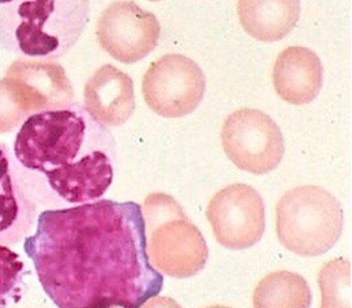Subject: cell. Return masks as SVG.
I'll return each mask as SVG.
<instances>
[{"label":"cell","instance_id":"obj_10","mask_svg":"<svg viewBox=\"0 0 352 308\" xmlns=\"http://www.w3.org/2000/svg\"><path fill=\"white\" fill-rule=\"evenodd\" d=\"M36 217L28 179L18 168L10 148L0 142V245L19 242Z\"/></svg>","mask_w":352,"mask_h":308},{"label":"cell","instance_id":"obj_12","mask_svg":"<svg viewBox=\"0 0 352 308\" xmlns=\"http://www.w3.org/2000/svg\"><path fill=\"white\" fill-rule=\"evenodd\" d=\"M322 62L309 48L287 47L274 63V88L279 98L290 104L312 102L322 88Z\"/></svg>","mask_w":352,"mask_h":308},{"label":"cell","instance_id":"obj_8","mask_svg":"<svg viewBox=\"0 0 352 308\" xmlns=\"http://www.w3.org/2000/svg\"><path fill=\"white\" fill-rule=\"evenodd\" d=\"M206 219L221 246L232 250L248 249L264 234V201L252 186L234 183L212 197L206 208Z\"/></svg>","mask_w":352,"mask_h":308},{"label":"cell","instance_id":"obj_3","mask_svg":"<svg viewBox=\"0 0 352 308\" xmlns=\"http://www.w3.org/2000/svg\"><path fill=\"white\" fill-rule=\"evenodd\" d=\"M89 18V0H0V45L29 59L63 56Z\"/></svg>","mask_w":352,"mask_h":308},{"label":"cell","instance_id":"obj_5","mask_svg":"<svg viewBox=\"0 0 352 308\" xmlns=\"http://www.w3.org/2000/svg\"><path fill=\"white\" fill-rule=\"evenodd\" d=\"M344 228L340 201L319 186L287 190L276 204V235L290 252L316 257L330 250Z\"/></svg>","mask_w":352,"mask_h":308},{"label":"cell","instance_id":"obj_15","mask_svg":"<svg viewBox=\"0 0 352 308\" xmlns=\"http://www.w3.org/2000/svg\"><path fill=\"white\" fill-rule=\"evenodd\" d=\"M322 294L320 308H351V264L346 258H333L323 264L318 275Z\"/></svg>","mask_w":352,"mask_h":308},{"label":"cell","instance_id":"obj_17","mask_svg":"<svg viewBox=\"0 0 352 308\" xmlns=\"http://www.w3.org/2000/svg\"><path fill=\"white\" fill-rule=\"evenodd\" d=\"M140 308H182V307L170 297L155 296L147 300Z\"/></svg>","mask_w":352,"mask_h":308},{"label":"cell","instance_id":"obj_9","mask_svg":"<svg viewBox=\"0 0 352 308\" xmlns=\"http://www.w3.org/2000/svg\"><path fill=\"white\" fill-rule=\"evenodd\" d=\"M160 33L157 16L132 0L111 3L96 21V37L102 48L126 65L147 56L157 47Z\"/></svg>","mask_w":352,"mask_h":308},{"label":"cell","instance_id":"obj_19","mask_svg":"<svg viewBox=\"0 0 352 308\" xmlns=\"http://www.w3.org/2000/svg\"><path fill=\"white\" fill-rule=\"evenodd\" d=\"M150 1H160V0H150Z\"/></svg>","mask_w":352,"mask_h":308},{"label":"cell","instance_id":"obj_6","mask_svg":"<svg viewBox=\"0 0 352 308\" xmlns=\"http://www.w3.org/2000/svg\"><path fill=\"white\" fill-rule=\"evenodd\" d=\"M221 144L239 169L264 175L274 170L285 154V142L276 122L264 111L243 107L231 113L221 128Z\"/></svg>","mask_w":352,"mask_h":308},{"label":"cell","instance_id":"obj_11","mask_svg":"<svg viewBox=\"0 0 352 308\" xmlns=\"http://www.w3.org/2000/svg\"><path fill=\"white\" fill-rule=\"evenodd\" d=\"M84 109L103 125H122L135 110L132 78L113 65L100 66L85 82Z\"/></svg>","mask_w":352,"mask_h":308},{"label":"cell","instance_id":"obj_16","mask_svg":"<svg viewBox=\"0 0 352 308\" xmlns=\"http://www.w3.org/2000/svg\"><path fill=\"white\" fill-rule=\"evenodd\" d=\"M25 264L8 246L0 245V308H11L23 292Z\"/></svg>","mask_w":352,"mask_h":308},{"label":"cell","instance_id":"obj_20","mask_svg":"<svg viewBox=\"0 0 352 308\" xmlns=\"http://www.w3.org/2000/svg\"><path fill=\"white\" fill-rule=\"evenodd\" d=\"M113 308H118V307H113Z\"/></svg>","mask_w":352,"mask_h":308},{"label":"cell","instance_id":"obj_13","mask_svg":"<svg viewBox=\"0 0 352 308\" xmlns=\"http://www.w3.org/2000/svg\"><path fill=\"white\" fill-rule=\"evenodd\" d=\"M236 12L249 36L272 43L294 29L300 18V0H238Z\"/></svg>","mask_w":352,"mask_h":308},{"label":"cell","instance_id":"obj_7","mask_svg":"<svg viewBox=\"0 0 352 308\" xmlns=\"http://www.w3.org/2000/svg\"><path fill=\"white\" fill-rule=\"evenodd\" d=\"M205 85V74L192 59L180 54H166L148 66L142 92L154 113L177 118L198 107Z\"/></svg>","mask_w":352,"mask_h":308},{"label":"cell","instance_id":"obj_18","mask_svg":"<svg viewBox=\"0 0 352 308\" xmlns=\"http://www.w3.org/2000/svg\"><path fill=\"white\" fill-rule=\"evenodd\" d=\"M205 308H231V307H227V305H209V307H205Z\"/></svg>","mask_w":352,"mask_h":308},{"label":"cell","instance_id":"obj_4","mask_svg":"<svg viewBox=\"0 0 352 308\" xmlns=\"http://www.w3.org/2000/svg\"><path fill=\"white\" fill-rule=\"evenodd\" d=\"M142 213L147 256L155 270L183 279L197 275L205 267L209 256L206 241L173 197L148 194Z\"/></svg>","mask_w":352,"mask_h":308},{"label":"cell","instance_id":"obj_2","mask_svg":"<svg viewBox=\"0 0 352 308\" xmlns=\"http://www.w3.org/2000/svg\"><path fill=\"white\" fill-rule=\"evenodd\" d=\"M12 154L40 173L70 204L99 199L114 176L116 144L109 129L78 103L37 110L21 124Z\"/></svg>","mask_w":352,"mask_h":308},{"label":"cell","instance_id":"obj_1","mask_svg":"<svg viewBox=\"0 0 352 308\" xmlns=\"http://www.w3.org/2000/svg\"><path fill=\"white\" fill-rule=\"evenodd\" d=\"M23 250L58 308H140L164 286L147 256L142 206L132 201L43 210Z\"/></svg>","mask_w":352,"mask_h":308},{"label":"cell","instance_id":"obj_14","mask_svg":"<svg viewBox=\"0 0 352 308\" xmlns=\"http://www.w3.org/2000/svg\"><path fill=\"white\" fill-rule=\"evenodd\" d=\"M252 302L253 308H309L312 293L300 274L279 270L258 280Z\"/></svg>","mask_w":352,"mask_h":308}]
</instances>
